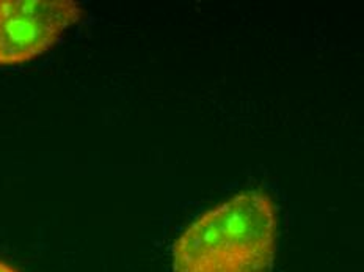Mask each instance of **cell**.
<instances>
[{"mask_svg":"<svg viewBox=\"0 0 364 272\" xmlns=\"http://www.w3.org/2000/svg\"><path fill=\"white\" fill-rule=\"evenodd\" d=\"M277 230L269 194L239 192L182 231L173 246V272H269Z\"/></svg>","mask_w":364,"mask_h":272,"instance_id":"cell-1","label":"cell"},{"mask_svg":"<svg viewBox=\"0 0 364 272\" xmlns=\"http://www.w3.org/2000/svg\"><path fill=\"white\" fill-rule=\"evenodd\" d=\"M82 16L73 0H0V66L44 54Z\"/></svg>","mask_w":364,"mask_h":272,"instance_id":"cell-2","label":"cell"},{"mask_svg":"<svg viewBox=\"0 0 364 272\" xmlns=\"http://www.w3.org/2000/svg\"><path fill=\"white\" fill-rule=\"evenodd\" d=\"M0 272H19V271L16 268H13L11 264L0 260Z\"/></svg>","mask_w":364,"mask_h":272,"instance_id":"cell-3","label":"cell"}]
</instances>
